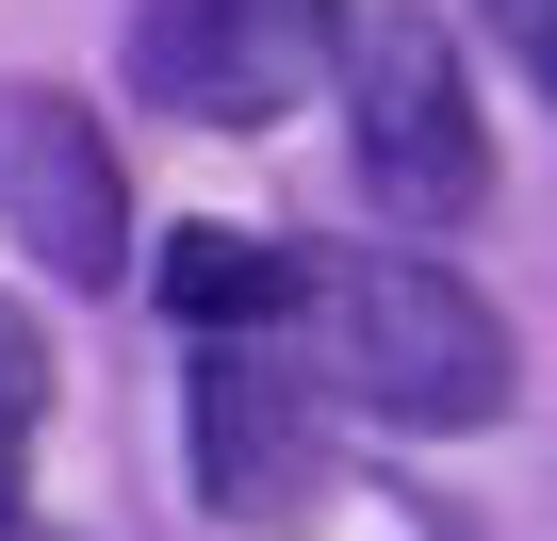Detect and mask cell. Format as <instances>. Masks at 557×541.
<instances>
[{"instance_id":"cell-3","label":"cell","mask_w":557,"mask_h":541,"mask_svg":"<svg viewBox=\"0 0 557 541\" xmlns=\"http://www.w3.org/2000/svg\"><path fill=\"white\" fill-rule=\"evenodd\" d=\"M345 50V0H148L132 17V83L197 132H262L296 115Z\"/></svg>"},{"instance_id":"cell-2","label":"cell","mask_w":557,"mask_h":541,"mask_svg":"<svg viewBox=\"0 0 557 541\" xmlns=\"http://www.w3.org/2000/svg\"><path fill=\"white\" fill-rule=\"evenodd\" d=\"M345 66V148H361V197L394 230H459L492 197V132H475V66L426 0H377V17L329 50Z\"/></svg>"},{"instance_id":"cell-7","label":"cell","mask_w":557,"mask_h":541,"mask_svg":"<svg viewBox=\"0 0 557 541\" xmlns=\"http://www.w3.org/2000/svg\"><path fill=\"white\" fill-rule=\"evenodd\" d=\"M34 443H50V345H34L17 296H0V541L34 525Z\"/></svg>"},{"instance_id":"cell-8","label":"cell","mask_w":557,"mask_h":541,"mask_svg":"<svg viewBox=\"0 0 557 541\" xmlns=\"http://www.w3.org/2000/svg\"><path fill=\"white\" fill-rule=\"evenodd\" d=\"M492 34H508V50H524V83L557 99V0H492Z\"/></svg>"},{"instance_id":"cell-6","label":"cell","mask_w":557,"mask_h":541,"mask_svg":"<svg viewBox=\"0 0 557 541\" xmlns=\"http://www.w3.org/2000/svg\"><path fill=\"white\" fill-rule=\"evenodd\" d=\"M148 280H164V312H181L197 345H262L278 312H296V262H278L262 230H164Z\"/></svg>"},{"instance_id":"cell-1","label":"cell","mask_w":557,"mask_h":541,"mask_svg":"<svg viewBox=\"0 0 557 541\" xmlns=\"http://www.w3.org/2000/svg\"><path fill=\"white\" fill-rule=\"evenodd\" d=\"M296 296H312V329H329V361H345V394L377 427H492L508 378H524L508 312L475 280H443L426 246H345L329 280H296Z\"/></svg>"},{"instance_id":"cell-4","label":"cell","mask_w":557,"mask_h":541,"mask_svg":"<svg viewBox=\"0 0 557 541\" xmlns=\"http://www.w3.org/2000/svg\"><path fill=\"white\" fill-rule=\"evenodd\" d=\"M0 230L83 296L132 262V181H115V148H99V115L66 83H0Z\"/></svg>"},{"instance_id":"cell-5","label":"cell","mask_w":557,"mask_h":541,"mask_svg":"<svg viewBox=\"0 0 557 541\" xmlns=\"http://www.w3.org/2000/svg\"><path fill=\"white\" fill-rule=\"evenodd\" d=\"M181 459H197V508H230V525H296L329 492V427H312V394L278 378L262 345H197Z\"/></svg>"}]
</instances>
